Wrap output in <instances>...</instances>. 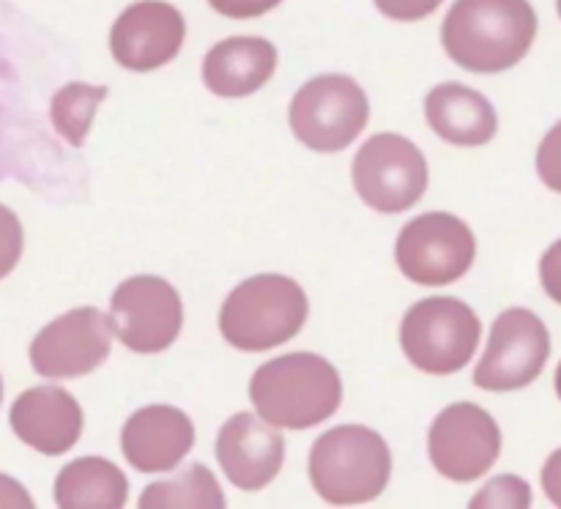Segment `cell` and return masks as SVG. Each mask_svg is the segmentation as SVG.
<instances>
[{"label": "cell", "mask_w": 561, "mask_h": 509, "mask_svg": "<svg viewBox=\"0 0 561 509\" xmlns=\"http://www.w3.org/2000/svg\"><path fill=\"white\" fill-rule=\"evenodd\" d=\"M529 0H455L442 25V44L466 71L499 74L529 55L537 38Z\"/></svg>", "instance_id": "cell-1"}, {"label": "cell", "mask_w": 561, "mask_h": 509, "mask_svg": "<svg viewBox=\"0 0 561 509\" xmlns=\"http://www.w3.org/2000/svg\"><path fill=\"white\" fill-rule=\"evenodd\" d=\"M250 400L268 425L279 430H307L337 414L343 381L329 359L296 350L257 367L250 381Z\"/></svg>", "instance_id": "cell-2"}, {"label": "cell", "mask_w": 561, "mask_h": 509, "mask_svg": "<svg viewBox=\"0 0 561 509\" xmlns=\"http://www.w3.org/2000/svg\"><path fill=\"white\" fill-rule=\"evenodd\" d=\"M392 476V452L381 432L365 425H337L310 449V482L334 507L376 501Z\"/></svg>", "instance_id": "cell-3"}, {"label": "cell", "mask_w": 561, "mask_h": 509, "mask_svg": "<svg viewBox=\"0 0 561 509\" xmlns=\"http://www.w3.org/2000/svg\"><path fill=\"white\" fill-rule=\"evenodd\" d=\"M310 301L285 274H257L236 285L219 310V332L233 348L257 354L290 343L305 328Z\"/></svg>", "instance_id": "cell-4"}, {"label": "cell", "mask_w": 561, "mask_h": 509, "mask_svg": "<svg viewBox=\"0 0 561 509\" xmlns=\"http://www.w3.org/2000/svg\"><path fill=\"white\" fill-rule=\"evenodd\" d=\"M482 323L466 301L453 296H431L411 306L400 326L403 354L416 370L431 375H453L477 354Z\"/></svg>", "instance_id": "cell-5"}, {"label": "cell", "mask_w": 561, "mask_h": 509, "mask_svg": "<svg viewBox=\"0 0 561 509\" xmlns=\"http://www.w3.org/2000/svg\"><path fill=\"white\" fill-rule=\"evenodd\" d=\"M288 118L301 146L318 153H337L365 131L370 102L354 77L318 74L294 93Z\"/></svg>", "instance_id": "cell-6"}, {"label": "cell", "mask_w": 561, "mask_h": 509, "mask_svg": "<svg viewBox=\"0 0 561 509\" xmlns=\"http://www.w3.org/2000/svg\"><path fill=\"white\" fill-rule=\"evenodd\" d=\"M356 195L378 213H403L427 189V159L409 137L381 131L373 135L351 164Z\"/></svg>", "instance_id": "cell-7"}, {"label": "cell", "mask_w": 561, "mask_h": 509, "mask_svg": "<svg viewBox=\"0 0 561 509\" xmlns=\"http://www.w3.org/2000/svg\"><path fill=\"white\" fill-rule=\"evenodd\" d=\"M477 257V239L469 224L447 211H431L403 224L394 244L400 271L416 285L436 288L466 277Z\"/></svg>", "instance_id": "cell-8"}, {"label": "cell", "mask_w": 561, "mask_h": 509, "mask_svg": "<svg viewBox=\"0 0 561 509\" xmlns=\"http://www.w3.org/2000/svg\"><path fill=\"white\" fill-rule=\"evenodd\" d=\"M551 356L548 326L526 306H510L493 321L491 339L474 370V383L485 392H515L542 375Z\"/></svg>", "instance_id": "cell-9"}, {"label": "cell", "mask_w": 561, "mask_h": 509, "mask_svg": "<svg viewBox=\"0 0 561 509\" xmlns=\"http://www.w3.org/2000/svg\"><path fill=\"white\" fill-rule=\"evenodd\" d=\"M107 317L113 334L129 350L162 354L179 339L184 304L168 279L137 274L115 288Z\"/></svg>", "instance_id": "cell-10"}, {"label": "cell", "mask_w": 561, "mask_h": 509, "mask_svg": "<svg viewBox=\"0 0 561 509\" xmlns=\"http://www.w3.org/2000/svg\"><path fill=\"white\" fill-rule=\"evenodd\" d=\"M433 468L453 482H474L502 454V430L477 403H453L433 419L427 432Z\"/></svg>", "instance_id": "cell-11"}, {"label": "cell", "mask_w": 561, "mask_h": 509, "mask_svg": "<svg viewBox=\"0 0 561 509\" xmlns=\"http://www.w3.org/2000/svg\"><path fill=\"white\" fill-rule=\"evenodd\" d=\"M110 348V317L96 306H75L33 337L31 365L44 378H82L104 365Z\"/></svg>", "instance_id": "cell-12"}, {"label": "cell", "mask_w": 561, "mask_h": 509, "mask_svg": "<svg viewBox=\"0 0 561 509\" xmlns=\"http://www.w3.org/2000/svg\"><path fill=\"white\" fill-rule=\"evenodd\" d=\"M184 14L168 0H137L110 27V53L129 71H157L181 53Z\"/></svg>", "instance_id": "cell-13"}, {"label": "cell", "mask_w": 561, "mask_h": 509, "mask_svg": "<svg viewBox=\"0 0 561 509\" xmlns=\"http://www.w3.org/2000/svg\"><path fill=\"white\" fill-rule=\"evenodd\" d=\"M217 460L239 490H261L277 479L285 463V438L279 427L257 414L230 416L217 436Z\"/></svg>", "instance_id": "cell-14"}, {"label": "cell", "mask_w": 561, "mask_h": 509, "mask_svg": "<svg viewBox=\"0 0 561 509\" xmlns=\"http://www.w3.org/2000/svg\"><path fill=\"white\" fill-rule=\"evenodd\" d=\"M195 443V425L175 405H146L126 419L121 430V452L126 463L142 474L173 471Z\"/></svg>", "instance_id": "cell-15"}, {"label": "cell", "mask_w": 561, "mask_h": 509, "mask_svg": "<svg viewBox=\"0 0 561 509\" xmlns=\"http://www.w3.org/2000/svg\"><path fill=\"white\" fill-rule=\"evenodd\" d=\"M9 421L22 443L47 458H58L80 441L85 416L75 394L66 389L33 386L14 400Z\"/></svg>", "instance_id": "cell-16"}, {"label": "cell", "mask_w": 561, "mask_h": 509, "mask_svg": "<svg viewBox=\"0 0 561 509\" xmlns=\"http://www.w3.org/2000/svg\"><path fill=\"white\" fill-rule=\"evenodd\" d=\"M277 47L261 36H230L203 58V82L214 96L241 99L261 91L277 71Z\"/></svg>", "instance_id": "cell-17"}, {"label": "cell", "mask_w": 561, "mask_h": 509, "mask_svg": "<svg viewBox=\"0 0 561 509\" xmlns=\"http://www.w3.org/2000/svg\"><path fill=\"white\" fill-rule=\"evenodd\" d=\"M427 126L453 146L477 148L496 137L499 115L480 91L460 82H442L425 96Z\"/></svg>", "instance_id": "cell-18"}, {"label": "cell", "mask_w": 561, "mask_h": 509, "mask_svg": "<svg viewBox=\"0 0 561 509\" xmlns=\"http://www.w3.org/2000/svg\"><path fill=\"white\" fill-rule=\"evenodd\" d=\"M129 498L126 474L104 458H77L55 476V504L60 509H121Z\"/></svg>", "instance_id": "cell-19"}, {"label": "cell", "mask_w": 561, "mask_h": 509, "mask_svg": "<svg viewBox=\"0 0 561 509\" xmlns=\"http://www.w3.org/2000/svg\"><path fill=\"white\" fill-rule=\"evenodd\" d=\"M142 509H222L225 493L203 463L181 468L173 479L153 482L140 496Z\"/></svg>", "instance_id": "cell-20"}, {"label": "cell", "mask_w": 561, "mask_h": 509, "mask_svg": "<svg viewBox=\"0 0 561 509\" xmlns=\"http://www.w3.org/2000/svg\"><path fill=\"white\" fill-rule=\"evenodd\" d=\"M107 93L110 91L104 85H88V82H69L55 91L53 107H49L55 131L69 146L80 148L91 131L93 115H96L99 104L107 99Z\"/></svg>", "instance_id": "cell-21"}, {"label": "cell", "mask_w": 561, "mask_h": 509, "mask_svg": "<svg viewBox=\"0 0 561 509\" xmlns=\"http://www.w3.org/2000/svg\"><path fill=\"white\" fill-rule=\"evenodd\" d=\"M526 509L531 507V487L529 482L520 479L515 474L493 476L474 498H471V509Z\"/></svg>", "instance_id": "cell-22"}, {"label": "cell", "mask_w": 561, "mask_h": 509, "mask_svg": "<svg viewBox=\"0 0 561 509\" xmlns=\"http://www.w3.org/2000/svg\"><path fill=\"white\" fill-rule=\"evenodd\" d=\"M22 246H25V233L20 217L0 203V279L14 271L22 257Z\"/></svg>", "instance_id": "cell-23"}, {"label": "cell", "mask_w": 561, "mask_h": 509, "mask_svg": "<svg viewBox=\"0 0 561 509\" xmlns=\"http://www.w3.org/2000/svg\"><path fill=\"white\" fill-rule=\"evenodd\" d=\"M537 173L548 189L561 195V120L553 124V129L542 137L537 148Z\"/></svg>", "instance_id": "cell-24"}, {"label": "cell", "mask_w": 561, "mask_h": 509, "mask_svg": "<svg viewBox=\"0 0 561 509\" xmlns=\"http://www.w3.org/2000/svg\"><path fill=\"white\" fill-rule=\"evenodd\" d=\"M383 16L398 22H420L431 16L444 0H373Z\"/></svg>", "instance_id": "cell-25"}, {"label": "cell", "mask_w": 561, "mask_h": 509, "mask_svg": "<svg viewBox=\"0 0 561 509\" xmlns=\"http://www.w3.org/2000/svg\"><path fill=\"white\" fill-rule=\"evenodd\" d=\"M279 3L283 0H208V5L228 20H255L277 9Z\"/></svg>", "instance_id": "cell-26"}, {"label": "cell", "mask_w": 561, "mask_h": 509, "mask_svg": "<svg viewBox=\"0 0 561 509\" xmlns=\"http://www.w3.org/2000/svg\"><path fill=\"white\" fill-rule=\"evenodd\" d=\"M540 282L546 293L561 304V239L553 241L540 261Z\"/></svg>", "instance_id": "cell-27"}, {"label": "cell", "mask_w": 561, "mask_h": 509, "mask_svg": "<svg viewBox=\"0 0 561 509\" xmlns=\"http://www.w3.org/2000/svg\"><path fill=\"white\" fill-rule=\"evenodd\" d=\"M540 479H542V490H546L548 501H551L553 507H561V449L551 452V458L546 460Z\"/></svg>", "instance_id": "cell-28"}, {"label": "cell", "mask_w": 561, "mask_h": 509, "mask_svg": "<svg viewBox=\"0 0 561 509\" xmlns=\"http://www.w3.org/2000/svg\"><path fill=\"white\" fill-rule=\"evenodd\" d=\"M0 507H16V509H31L33 498L25 487L11 476L0 474Z\"/></svg>", "instance_id": "cell-29"}, {"label": "cell", "mask_w": 561, "mask_h": 509, "mask_svg": "<svg viewBox=\"0 0 561 509\" xmlns=\"http://www.w3.org/2000/svg\"><path fill=\"white\" fill-rule=\"evenodd\" d=\"M553 386H557V394H559V400H561V361H559V367H557V378H553Z\"/></svg>", "instance_id": "cell-30"}, {"label": "cell", "mask_w": 561, "mask_h": 509, "mask_svg": "<svg viewBox=\"0 0 561 509\" xmlns=\"http://www.w3.org/2000/svg\"><path fill=\"white\" fill-rule=\"evenodd\" d=\"M0 400H3V381H0Z\"/></svg>", "instance_id": "cell-31"}, {"label": "cell", "mask_w": 561, "mask_h": 509, "mask_svg": "<svg viewBox=\"0 0 561 509\" xmlns=\"http://www.w3.org/2000/svg\"><path fill=\"white\" fill-rule=\"evenodd\" d=\"M557 11H559V16H561V0H557Z\"/></svg>", "instance_id": "cell-32"}]
</instances>
